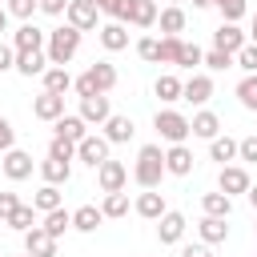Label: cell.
I'll return each instance as SVG.
<instances>
[{
	"label": "cell",
	"instance_id": "cell-1",
	"mask_svg": "<svg viewBox=\"0 0 257 257\" xmlns=\"http://www.w3.org/2000/svg\"><path fill=\"white\" fill-rule=\"evenodd\" d=\"M80 36H84V32H76L72 24L52 28V32H48V40H44V56H48V64L64 68V64H68V60L80 52Z\"/></svg>",
	"mask_w": 257,
	"mask_h": 257
},
{
	"label": "cell",
	"instance_id": "cell-2",
	"mask_svg": "<svg viewBox=\"0 0 257 257\" xmlns=\"http://www.w3.org/2000/svg\"><path fill=\"white\" fill-rule=\"evenodd\" d=\"M161 177H165V149L161 145H141L137 165H133V181L141 189H161Z\"/></svg>",
	"mask_w": 257,
	"mask_h": 257
},
{
	"label": "cell",
	"instance_id": "cell-3",
	"mask_svg": "<svg viewBox=\"0 0 257 257\" xmlns=\"http://www.w3.org/2000/svg\"><path fill=\"white\" fill-rule=\"evenodd\" d=\"M116 84V68L108 64V60H96V64H88L76 80H72V88H76V96L84 100V96H104L108 88Z\"/></svg>",
	"mask_w": 257,
	"mask_h": 257
},
{
	"label": "cell",
	"instance_id": "cell-4",
	"mask_svg": "<svg viewBox=\"0 0 257 257\" xmlns=\"http://www.w3.org/2000/svg\"><path fill=\"white\" fill-rule=\"evenodd\" d=\"M153 128H157L161 141H169V145H185V141H189V116L177 112V108H157Z\"/></svg>",
	"mask_w": 257,
	"mask_h": 257
},
{
	"label": "cell",
	"instance_id": "cell-5",
	"mask_svg": "<svg viewBox=\"0 0 257 257\" xmlns=\"http://www.w3.org/2000/svg\"><path fill=\"white\" fill-rule=\"evenodd\" d=\"M96 16H100V8L88 4V0H68V8H64V24H72L76 32H92V28H100Z\"/></svg>",
	"mask_w": 257,
	"mask_h": 257
},
{
	"label": "cell",
	"instance_id": "cell-6",
	"mask_svg": "<svg viewBox=\"0 0 257 257\" xmlns=\"http://www.w3.org/2000/svg\"><path fill=\"white\" fill-rule=\"evenodd\" d=\"M96 185H100V193H124V185H128V169L120 165V161H104L100 169H96Z\"/></svg>",
	"mask_w": 257,
	"mask_h": 257
},
{
	"label": "cell",
	"instance_id": "cell-7",
	"mask_svg": "<svg viewBox=\"0 0 257 257\" xmlns=\"http://www.w3.org/2000/svg\"><path fill=\"white\" fill-rule=\"evenodd\" d=\"M76 161H84V165H92V169H100L104 161H108V141L100 137V133H88L80 145H76Z\"/></svg>",
	"mask_w": 257,
	"mask_h": 257
},
{
	"label": "cell",
	"instance_id": "cell-8",
	"mask_svg": "<svg viewBox=\"0 0 257 257\" xmlns=\"http://www.w3.org/2000/svg\"><path fill=\"white\" fill-rule=\"evenodd\" d=\"M44 40H48V32H40L32 20H24V24L12 32V48H16V52H44Z\"/></svg>",
	"mask_w": 257,
	"mask_h": 257
},
{
	"label": "cell",
	"instance_id": "cell-9",
	"mask_svg": "<svg viewBox=\"0 0 257 257\" xmlns=\"http://www.w3.org/2000/svg\"><path fill=\"white\" fill-rule=\"evenodd\" d=\"M245 44H249V36H245L237 24H225V20H221V28L213 32V48H217V52H229V56H237Z\"/></svg>",
	"mask_w": 257,
	"mask_h": 257
},
{
	"label": "cell",
	"instance_id": "cell-10",
	"mask_svg": "<svg viewBox=\"0 0 257 257\" xmlns=\"http://www.w3.org/2000/svg\"><path fill=\"white\" fill-rule=\"evenodd\" d=\"M209 96H213V76L209 72H193L181 84V100H189V104H209Z\"/></svg>",
	"mask_w": 257,
	"mask_h": 257
},
{
	"label": "cell",
	"instance_id": "cell-11",
	"mask_svg": "<svg viewBox=\"0 0 257 257\" xmlns=\"http://www.w3.org/2000/svg\"><path fill=\"white\" fill-rule=\"evenodd\" d=\"M100 128H104L100 137H104L108 145H128V141H133V133H137L133 116H120V112H112V116H108V120H104Z\"/></svg>",
	"mask_w": 257,
	"mask_h": 257
},
{
	"label": "cell",
	"instance_id": "cell-12",
	"mask_svg": "<svg viewBox=\"0 0 257 257\" xmlns=\"http://www.w3.org/2000/svg\"><path fill=\"white\" fill-rule=\"evenodd\" d=\"M0 169H4L8 181H24V177H32V153H24V149H8L4 161H0Z\"/></svg>",
	"mask_w": 257,
	"mask_h": 257
},
{
	"label": "cell",
	"instance_id": "cell-13",
	"mask_svg": "<svg viewBox=\"0 0 257 257\" xmlns=\"http://www.w3.org/2000/svg\"><path fill=\"white\" fill-rule=\"evenodd\" d=\"M249 173L241 169V165H225L221 169V177H217V193H225V197H233V193H249Z\"/></svg>",
	"mask_w": 257,
	"mask_h": 257
},
{
	"label": "cell",
	"instance_id": "cell-14",
	"mask_svg": "<svg viewBox=\"0 0 257 257\" xmlns=\"http://www.w3.org/2000/svg\"><path fill=\"white\" fill-rule=\"evenodd\" d=\"M165 173L189 177V173H193V149H189V145H169V149H165Z\"/></svg>",
	"mask_w": 257,
	"mask_h": 257
},
{
	"label": "cell",
	"instance_id": "cell-15",
	"mask_svg": "<svg viewBox=\"0 0 257 257\" xmlns=\"http://www.w3.org/2000/svg\"><path fill=\"white\" fill-rule=\"evenodd\" d=\"M137 217H145V221H161L165 213H169V205H165V193H157V189H145L141 197H137Z\"/></svg>",
	"mask_w": 257,
	"mask_h": 257
},
{
	"label": "cell",
	"instance_id": "cell-16",
	"mask_svg": "<svg viewBox=\"0 0 257 257\" xmlns=\"http://www.w3.org/2000/svg\"><path fill=\"white\" fill-rule=\"evenodd\" d=\"M76 116H80L84 124H104V120L112 116V104H108V96H84Z\"/></svg>",
	"mask_w": 257,
	"mask_h": 257
},
{
	"label": "cell",
	"instance_id": "cell-17",
	"mask_svg": "<svg viewBox=\"0 0 257 257\" xmlns=\"http://www.w3.org/2000/svg\"><path fill=\"white\" fill-rule=\"evenodd\" d=\"M189 137H201V141L221 137V116H217V112H209V108L193 112V120H189Z\"/></svg>",
	"mask_w": 257,
	"mask_h": 257
},
{
	"label": "cell",
	"instance_id": "cell-18",
	"mask_svg": "<svg viewBox=\"0 0 257 257\" xmlns=\"http://www.w3.org/2000/svg\"><path fill=\"white\" fill-rule=\"evenodd\" d=\"M52 137H64V141H72V145H80L84 137H88V124L76 116V112H64L60 120H52Z\"/></svg>",
	"mask_w": 257,
	"mask_h": 257
},
{
	"label": "cell",
	"instance_id": "cell-19",
	"mask_svg": "<svg viewBox=\"0 0 257 257\" xmlns=\"http://www.w3.org/2000/svg\"><path fill=\"white\" fill-rule=\"evenodd\" d=\"M185 213H177V209H169L165 217H161V225H157V237H161V245H177L181 237H185Z\"/></svg>",
	"mask_w": 257,
	"mask_h": 257
},
{
	"label": "cell",
	"instance_id": "cell-20",
	"mask_svg": "<svg viewBox=\"0 0 257 257\" xmlns=\"http://www.w3.org/2000/svg\"><path fill=\"white\" fill-rule=\"evenodd\" d=\"M157 0H128V16H124V24H133V28H153L157 24Z\"/></svg>",
	"mask_w": 257,
	"mask_h": 257
},
{
	"label": "cell",
	"instance_id": "cell-21",
	"mask_svg": "<svg viewBox=\"0 0 257 257\" xmlns=\"http://www.w3.org/2000/svg\"><path fill=\"white\" fill-rule=\"evenodd\" d=\"M32 116H36V120H60V116H64V96L40 92V96L32 100Z\"/></svg>",
	"mask_w": 257,
	"mask_h": 257
},
{
	"label": "cell",
	"instance_id": "cell-22",
	"mask_svg": "<svg viewBox=\"0 0 257 257\" xmlns=\"http://www.w3.org/2000/svg\"><path fill=\"white\" fill-rule=\"evenodd\" d=\"M24 253H32V257H56V241H52L40 225H32V229L24 233Z\"/></svg>",
	"mask_w": 257,
	"mask_h": 257
},
{
	"label": "cell",
	"instance_id": "cell-23",
	"mask_svg": "<svg viewBox=\"0 0 257 257\" xmlns=\"http://www.w3.org/2000/svg\"><path fill=\"white\" fill-rule=\"evenodd\" d=\"M96 36H100V44H104L108 52H120V48H128V28H124L120 20H108V24H100V28H96Z\"/></svg>",
	"mask_w": 257,
	"mask_h": 257
},
{
	"label": "cell",
	"instance_id": "cell-24",
	"mask_svg": "<svg viewBox=\"0 0 257 257\" xmlns=\"http://www.w3.org/2000/svg\"><path fill=\"white\" fill-rule=\"evenodd\" d=\"M100 221H104L100 205H80V209H72V229H76V233H96Z\"/></svg>",
	"mask_w": 257,
	"mask_h": 257
},
{
	"label": "cell",
	"instance_id": "cell-25",
	"mask_svg": "<svg viewBox=\"0 0 257 257\" xmlns=\"http://www.w3.org/2000/svg\"><path fill=\"white\" fill-rule=\"evenodd\" d=\"M157 24H161L165 36H181V32H185V8H181V4L161 8V12H157Z\"/></svg>",
	"mask_w": 257,
	"mask_h": 257
},
{
	"label": "cell",
	"instance_id": "cell-26",
	"mask_svg": "<svg viewBox=\"0 0 257 257\" xmlns=\"http://www.w3.org/2000/svg\"><path fill=\"white\" fill-rule=\"evenodd\" d=\"M197 233H201L205 245H221V241H229V225H225V217H201Z\"/></svg>",
	"mask_w": 257,
	"mask_h": 257
},
{
	"label": "cell",
	"instance_id": "cell-27",
	"mask_svg": "<svg viewBox=\"0 0 257 257\" xmlns=\"http://www.w3.org/2000/svg\"><path fill=\"white\" fill-rule=\"evenodd\" d=\"M20 76H44L48 68V56L44 52H16V64H12Z\"/></svg>",
	"mask_w": 257,
	"mask_h": 257
},
{
	"label": "cell",
	"instance_id": "cell-28",
	"mask_svg": "<svg viewBox=\"0 0 257 257\" xmlns=\"http://www.w3.org/2000/svg\"><path fill=\"white\" fill-rule=\"evenodd\" d=\"M40 177H44V185H68L72 165H68V161H52V157H44V161H40Z\"/></svg>",
	"mask_w": 257,
	"mask_h": 257
},
{
	"label": "cell",
	"instance_id": "cell-29",
	"mask_svg": "<svg viewBox=\"0 0 257 257\" xmlns=\"http://www.w3.org/2000/svg\"><path fill=\"white\" fill-rule=\"evenodd\" d=\"M40 229H44L52 241H60V237H64V229H72V213H68L64 205H60V209H52V213H44V225H40Z\"/></svg>",
	"mask_w": 257,
	"mask_h": 257
},
{
	"label": "cell",
	"instance_id": "cell-30",
	"mask_svg": "<svg viewBox=\"0 0 257 257\" xmlns=\"http://www.w3.org/2000/svg\"><path fill=\"white\" fill-rule=\"evenodd\" d=\"M72 88V76H68V68H56V64H48L44 68V92H56V96H64Z\"/></svg>",
	"mask_w": 257,
	"mask_h": 257
},
{
	"label": "cell",
	"instance_id": "cell-31",
	"mask_svg": "<svg viewBox=\"0 0 257 257\" xmlns=\"http://www.w3.org/2000/svg\"><path fill=\"white\" fill-rule=\"evenodd\" d=\"M201 209H205V217H225V221H229L233 197H225V193H205V197H201Z\"/></svg>",
	"mask_w": 257,
	"mask_h": 257
},
{
	"label": "cell",
	"instance_id": "cell-32",
	"mask_svg": "<svg viewBox=\"0 0 257 257\" xmlns=\"http://www.w3.org/2000/svg\"><path fill=\"white\" fill-rule=\"evenodd\" d=\"M209 157L225 169V165L237 157V141H233V137H213V141H209Z\"/></svg>",
	"mask_w": 257,
	"mask_h": 257
},
{
	"label": "cell",
	"instance_id": "cell-33",
	"mask_svg": "<svg viewBox=\"0 0 257 257\" xmlns=\"http://www.w3.org/2000/svg\"><path fill=\"white\" fill-rule=\"evenodd\" d=\"M32 209H36V213H52V209H60V185H40L36 197H32Z\"/></svg>",
	"mask_w": 257,
	"mask_h": 257
},
{
	"label": "cell",
	"instance_id": "cell-34",
	"mask_svg": "<svg viewBox=\"0 0 257 257\" xmlns=\"http://www.w3.org/2000/svg\"><path fill=\"white\" fill-rule=\"evenodd\" d=\"M181 84L185 80H177L173 72H165V76H157V84H153V92L165 100V104H173V100H181Z\"/></svg>",
	"mask_w": 257,
	"mask_h": 257
},
{
	"label": "cell",
	"instance_id": "cell-35",
	"mask_svg": "<svg viewBox=\"0 0 257 257\" xmlns=\"http://www.w3.org/2000/svg\"><path fill=\"white\" fill-rule=\"evenodd\" d=\"M237 100H241V108L257 112V72H253V76H241V80H237Z\"/></svg>",
	"mask_w": 257,
	"mask_h": 257
},
{
	"label": "cell",
	"instance_id": "cell-36",
	"mask_svg": "<svg viewBox=\"0 0 257 257\" xmlns=\"http://www.w3.org/2000/svg\"><path fill=\"white\" fill-rule=\"evenodd\" d=\"M4 225H12L16 233H28V229L36 225V209H32V205H16V209H12V217H8Z\"/></svg>",
	"mask_w": 257,
	"mask_h": 257
},
{
	"label": "cell",
	"instance_id": "cell-37",
	"mask_svg": "<svg viewBox=\"0 0 257 257\" xmlns=\"http://www.w3.org/2000/svg\"><path fill=\"white\" fill-rule=\"evenodd\" d=\"M213 8L221 12V20H225V24H237V20L249 12V4H245V0H213Z\"/></svg>",
	"mask_w": 257,
	"mask_h": 257
},
{
	"label": "cell",
	"instance_id": "cell-38",
	"mask_svg": "<svg viewBox=\"0 0 257 257\" xmlns=\"http://www.w3.org/2000/svg\"><path fill=\"white\" fill-rule=\"evenodd\" d=\"M100 213H104V217H112V221H116V217H128V197H124V193H104Z\"/></svg>",
	"mask_w": 257,
	"mask_h": 257
},
{
	"label": "cell",
	"instance_id": "cell-39",
	"mask_svg": "<svg viewBox=\"0 0 257 257\" xmlns=\"http://www.w3.org/2000/svg\"><path fill=\"white\" fill-rule=\"evenodd\" d=\"M137 56L149 60V64H161V40L157 36H141L137 40Z\"/></svg>",
	"mask_w": 257,
	"mask_h": 257
},
{
	"label": "cell",
	"instance_id": "cell-40",
	"mask_svg": "<svg viewBox=\"0 0 257 257\" xmlns=\"http://www.w3.org/2000/svg\"><path fill=\"white\" fill-rule=\"evenodd\" d=\"M48 157H52V161H68V165H72L76 145H72V141H64V137H52V141H48Z\"/></svg>",
	"mask_w": 257,
	"mask_h": 257
},
{
	"label": "cell",
	"instance_id": "cell-41",
	"mask_svg": "<svg viewBox=\"0 0 257 257\" xmlns=\"http://www.w3.org/2000/svg\"><path fill=\"white\" fill-rule=\"evenodd\" d=\"M201 56H205V52H201L197 44L181 40V52H177V68H197V64H201Z\"/></svg>",
	"mask_w": 257,
	"mask_h": 257
},
{
	"label": "cell",
	"instance_id": "cell-42",
	"mask_svg": "<svg viewBox=\"0 0 257 257\" xmlns=\"http://www.w3.org/2000/svg\"><path fill=\"white\" fill-rule=\"evenodd\" d=\"M201 64H205L209 72H225V68H233V56H229V52H217V48H209V52L201 56Z\"/></svg>",
	"mask_w": 257,
	"mask_h": 257
},
{
	"label": "cell",
	"instance_id": "cell-43",
	"mask_svg": "<svg viewBox=\"0 0 257 257\" xmlns=\"http://www.w3.org/2000/svg\"><path fill=\"white\" fill-rule=\"evenodd\" d=\"M233 64H237L245 76H253V72H257V44H245V48L233 56Z\"/></svg>",
	"mask_w": 257,
	"mask_h": 257
},
{
	"label": "cell",
	"instance_id": "cell-44",
	"mask_svg": "<svg viewBox=\"0 0 257 257\" xmlns=\"http://www.w3.org/2000/svg\"><path fill=\"white\" fill-rule=\"evenodd\" d=\"M96 8H100L104 16H112V20H120V24H124V16H128V0H96Z\"/></svg>",
	"mask_w": 257,
	"mask_h": 257
},
{
	"label": "cell",
	"instance_id": "cell-45",
	"mask_svg": "<svg viewBox=\"0 0 257 257\" xmlns=\"http://www.w3.org/2000/svg\"><path fill=\"white\" fill-rule=\"evenodd\" d=\"M181 52V36H161V64H177Z\"/></svg>",
	"mask_w": 257,
	"mask_h": 257
},
{
	"label": "cell",
	"instance_id": "cell-46",
	"mask_svg": "<svg viewBox=\"0 0 257 257\" xmlns=\"http://www.w3.org/2000/svg\"><path fill=\"white\" fill-rule=\"evenodd\" d=\"M4 8H8V16H16V20H32V12H36V0H8Z\"/></svg>",
	"mask_w": 257,
	"mask_h": 257
},
{
	"label": "cell",
	"instance_id": "cell-47",
	"mask_svg": "<svg viewBox=\"0 0 257 257\" xmlns=\"http://www.w3.org/2000/svg\"><path fill=\"white\" fill-rule=\"evenodd\" d=\"M8 149H16V128L8 116H0V153H8Z\"/></svg>",
	"mask_w": 257,
	"mask_h": 257
},
{
	"label": "cell",
	"instance_id": "cell-48",
	"mask_svg": "<svg viewBox=\"0 0 257 257\" xmlns=\"http://www.w3.org/2000/svg\"><path fill=\"white\" fill-rule=\"evenodd\" d=\"M237 157H241V161H257V133L237 141Z\"/></svg>",
	"mask_w": 257,
	"mask_h": 257
},
{
	"label": "cell",
	"instance_id": "cell-49",
	"mask_svg": "<svg viewBox=\"0 0 257 257\" xmlns=\"http://www.w3.org/2000/svg\"><path fill=\"white\" fill-rule=\"evenodd\" d=\"M16 205H20V197H16V193H0V225L12 217V209H16Z\"/></svg>",
	"mask_w": 257,
	"mask_h": 257
},
{
	"label": "cell",
	"instance_id": "cell-50",
	"mask_svg": "<svg viewBox=\"0 0 257 257\" xmlns=\"http://www.w3.org/2000/svg\"><path fill=\"white\" fill-rule=\"evenodd\" d=\"M36 8H40L44 16H64V8H68V0H36Z\"/></svg>",
	"mask_w": 257,
	"mask_h": 257
},
{
	"label": "cell",
	"instance_id": "cell-51",
	"mask_svg": "<svg viewBox=\"0 0 257 257\" xmlns=\"http://www.w3.org/2000/svg\"><path fill=\"white\" fill-rule=\"evenodd\" d=\"M12 64H16V48H12V44H4V40H0V72H8V68H12Z\"/></svg>",
	"mask_w": 257,
	"mask_h": 257
},
{
	"label": "cell",
	"instance_id": "cell-52",
	"mask_svg": "<svg viewBox=\"0 0 257 257\" xmlns=\"http://www.w3.org/2000/svg\"><path fill=\"white\" fill-rule=\"evenodd\" d=\"M181 257H213V249H209V245H185Z\"/></svg>",
	"mask_w": 257,
	"mask_h": 257
},
{
	"label": "cell",
	"instance_id": "cell-53",
	"mask_svg": "<svg viewBox=\"0 0 257 257\" xmlns=\"http://www.w3.org/2000/svg\"><path fill=\"white\" fill-rule=\"evenodd\" d=\"M245 197H249V205H253V213H257V185H249V193H245Z\"/></svg>",
	"mask_w": 257,
	"mask_h": 257
},
{
	"label": "cell",
	"instance_id": "cell-54",
	"mask_svg": "<svg viewBox=\"0 0 257 257\" xmlns=\"http://www.w3.org/2000/svg\"><path fill=\"white\" fill-rule=\"evenodd\" d=\"M0 32H8V8L0 4Z\"/></svg>",
	"mask_w": 257,
	"mask_h": 257
},
{
	"label": "cell",
	"instance_id": "cell-55",
	"mask_svg": "<svg viewBox=\"0 0 257 257\" xmlns=\"http://www.w3.org/2000/svg\"><path fill=\"white\" fill-rule=\"evenodd\" d=\"M249 44H257V12H253V24H249Z\"/></svg>",
	"mask_w": 257,
	"mask_h": 257
},
{
	"label": "cell",
	"instance_id": "cell-56",
	"mask_svg": "<svg viewBox=\"0 0 257 257\" xmlns=\"http://www.w3.org/2000/svg\"><path fill=\"white\" fill-rule=\"evenodd\" d=\"M193 8H213V0H193Z\"/></svg>",
	"mask_w": 257,
	"mask_h": 257
},
{
	"label": "cell",
	"instance_id": "cell-57",
	"mask_svg": "<svg viewBox=\"0 0 257 257\" xmlns=\"http://www.w3.org/2000/svg\"><path fill=\"white\" fill-rule=\"evenodd\" d=\"M169 4H181V0H169Z\"/></svg>",
	"mask_w": 257,
	"mask_h": 257
},
{
	"label": "cell",
	"instance_id": "cell-58",
	"mask_svg": "<svg viewBox=\"0 0 257 257\" xmlns=\"http://www.w3.org/2000/svg\"><path fill=\"white\" fill-rule=\"evenodd\" d=\"M88 4H96V0H88Z\"/></svg>",
	"mask_w": 257,
	"mask_h": 257
},
{
	"label": "cell",
	"instance_id": "cell-59",
	"mask_svg": "<svg viewBox=\"0 0 257 257\" xmlns=\"http://www.w3.org/2000/svg\"><path fill=\"white\" fill-rule=\"evenodd\" d=\"M24 257H32V253H24Z\"/></svg>",
	"mask_w": 257,
	"mask_h": 257
},
{
	"label": "cell",
	"instance_id": "cell-60",
	"mask_svg": "<svg viewBox=\"0 0 257 257\" xmlns=\"http://www.w3.org/2000/svg\"><path fill=\"white\" fill-rule=\"evenodd\" d=\"M253 229H257V225H253Z\"/></svg>",
	"mask_w": 257,
	"mask_h": 257
}]
</instances>
